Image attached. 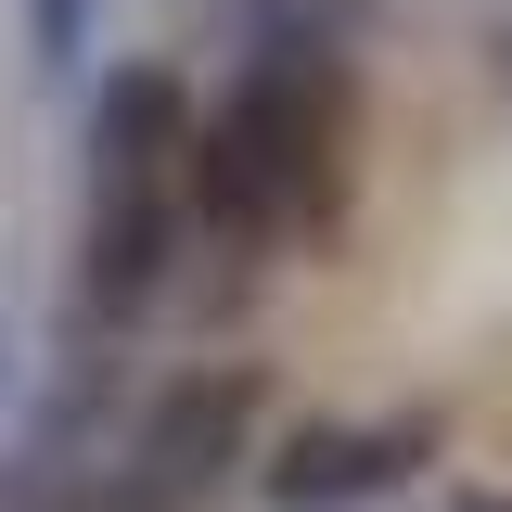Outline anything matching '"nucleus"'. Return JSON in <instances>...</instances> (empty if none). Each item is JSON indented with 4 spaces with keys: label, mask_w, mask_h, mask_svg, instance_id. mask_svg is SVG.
<instances>
[{
    "label": "nucleus",
    "mask_w": 512,
    "mask_h": 512,
    "mask_svg": "<svg viewBox=\"0 0 512 512\" xmlns=\"http://www.w3.org/2000/svg\"><path fill=\"white\" fill-rule=\"evenodd\" d=\"M423 461V423H320V436H295V461H282V500H359V487H397Z\"/></svg>",
    "instance_id": "4"
},
{
    "label": "nucleus",
    "mask_w": 512,
    "mask_h": 512,
    "mask_svg": "<svg viewBox=\"0 0 512 512\" xmlns=\"http://www.w3.org/2000/svg\"><path fill=\"white\" fill-rule=\"evenodd\" d=\"M487 512H500V500H487Z\"/></svg>",
    "instance_id": "6"
},
{
    "label": "nucleus",
    "mask_w": 512,
    "mask_h": 512,
    "mask_svg": "<svg viewBox=\"0 0 512 512\" xmlns=\"http://www.w3.org/2000/svg\"><path fill=\"white\" fill-rule=\"evenodd\" d=\"M180 205H192V103L167 64H128L90 103V308L103 320H128L167 282Z\"/></svg>",
    "instance_id": "2"
},
{
    "label": "nucleus",
    "mask_w": 512,
    "mask_h": 512,
    "mask_svg": "<svg viewBox=\"0 0 512 512\" xmlns=\"http://www.w3.org/2000/svg\"><path fill=\"white\" fill-rule=\"evenodd\" d=\"M487 64H500V77H512V13H500V26H487Z\"/></svg>",
    "instance_id": "5"
},
{
    "label": "nucleus",
    "mask_w": 512,
    "mask_h": 512,
    "mask_svg": "<svg viewBox=\"0 0 512 512\" xmlns=\"http://www.w3.org/2000/svg\"><path fill=\"white\" fill-rule=\"evenodd\" d=\"M333 192H346V52L256 26V64L192 128V205L218 231H308L333 218Z\"/></svg>",
    "instance_id": "1"
},
{
    "label": "nucleus",
    "mask_w": 512,
    "mask_h": 512,
    "mask_svg": "<svg viewBox=\"0 0 512 512\" xmlns=\"http://www.w3.org/2000/svg\"><path fill=\"white\" fill-rule=\"evenodd\" d=\"M244 423H256V372H192L141 410L128 461L103 474V512H205L218 474L244 461Z\"/></svg>",
    "instance_id": "3"
}]
</instances>
